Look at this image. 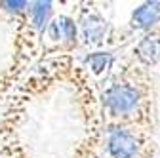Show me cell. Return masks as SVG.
Wrapping results in <instances>:
<instances>
[{"instance_id":"cell-4","label":"cell","mask_w":160,"mask_h":158,"mask_svg":"<svg viewBox=\"0 0 160 158\" xmlns=\"http://www.w3.org/2000/svg\"><path fill=\"white\" fill-rule=\"evenodd\" d=\"M154 133L133 126L103 128L101 158H156Z\"/></svg>"},{"instance_id":"cell-1","label":"cell","mask_w":160,"mask_h":158,"mask_svg":"<svg viewBox=\"0 0 160 158\" xmlns=\"http://www.w3.org/2000/svg\"><path fill=\"white\" fill-rule=\"evenodd\" d=\"M103 128L133 126L156 133L158 105L152 71L126 53L116 59L111 76L99 86Z\"/></svg>"},{"instance_id":"cell-3","label":"cell","mask_w":160,"mask_h":158,"mask_svg":"<svg viewBox=\"0 0 160 158\" xmlns=\"http://www.w3.org/2000/svg\"><path fill=\"white\" fill-rule=\"evenodd\" d=\"M72 17L78 25L80 34V48H86L92 52H101L111 48L124 46L135 38L126 31V27H114L103 15L99 2H72Z\"/></svg>"},{"instance_id":"cell-6","label":"cell","mask_w":160,"mask_h":158,"mask_svg":"<svg viewBox=\"0 0 160 158\" xmlns=\"http://www.w3.org/2000/svg\"><path fill=\"white\" fill-rule=\"evenodd\" d=\"M158 23H160V0H147V2H141L132 12L124 27L132 36L139 38L141 34L154 29Z\"/></svg>"},{"instance_id":"cell-5","label":"cell","mask_w":160,"mask_h":158,"mask_svg":"<svg viewBox=\"0 0 160 158\" xmlns=\"http://www.w3.org/2000/svg\"><path fill=\"white\" fill-rule=\"evenodd\" d=\"M80 48V34L74 17L69 13L53 15L44 31V59L72 55Z\"/></svg>"},{"instance_id":"cell-7","label":"cell","mask_w":160,"mask_h":158,"mask_svg":"<svg viewBox=\"0 0 160 158\" xmlns=\"http://www.w3.org/2000/svg\"><path fill=\"white\" fill-rule=\"evenodd\" d=\"M84 67V71L92 76V80L101 86L107 78L111 76L114 65H116V57L112 52L109 50H101V52H90L82 57V63H80Z\"/></svg>"},{"instance_id":"cell-2","label":"cell","mask_w":160,"mask_h":158,"mask_svg":"<svg viewBox=\"0 0 160 158\" xmlns=\"http://www.w3.org/2000/svg\"><path fill=\"white\" fill-rule=\"evenodd\" d=\"M57 2H31L29 10L13 21V52L8 67L0 72V109L25 78V74L44 59V31L53 17Z\"/></svg>"}]
</instances>
